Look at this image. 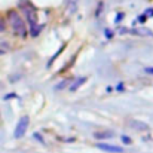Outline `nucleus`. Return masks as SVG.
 <instances>
[{"label":"nucleus","mask_w":153,"mask_h":153,"mask_svg":"<svg viewBox=\"0 0 153 153\" xmlns=\"http://www.w3.org/2000/svg\"><path fill=\"white\" fill-rule=\"evenodd\" d=\"M97 147L100 150H104V152H108V153H123V147L120 146H114V144H108V143H98Z\"/></svg>","instance_id":"4"},{"label":"nucleus","mask_w":153,"mask_h":153,"mask_svg":"<svg viewBox=\"0 0 153 153\" xmlns=\"http://www.w3.org/2000/svg\"><path fill=\"white\" fill-rule=\"evenodd\" d=\"M62 51H64V46H61V48L58 49V52H56V53H55V55H53V56L51 58V61H49V64H48V65H51L52 62H53V59H55V58H56V56H58V55H59V53H61Z\"/></svg>","instance_id":"12"},{"label":"nucleus","mask_w":153,"mask_h":153,"mask_svg":"<svg viewBox=\"0 0 153 153\" xmlns=\"http://www.w3.org/2000/svg\"><path fill=\"white\" fill-rule=\"evenodd\" d=\"M105 36H107V37H108V39H110V37H111V36H113V34H111V33H110V30H105Z\"/></svg>","instance_id":"18"},{"label":"nucleus","mask_w":153,"mask_h":153,"mask_svg":"<svg viewBox=\"0 0 153 153\" xmlns=\"http://www.w3.org/2000/svg\"><path fill=\"white\" fill-rule=\"evenodd\" d=\"M70 83H71V79H64V80H61L58 85H55V91H62V89H65L67 86H70Z\"/></svg>","instance_id":"9"},{"label":"nucleus","mask_w":153,"mask_h":153,"mask_svg":"<svg viewBox=\"0 0 153 153\" xmlns=\"http://www.w3.org/2000/svg\"><path fill=\"white\" fill-rule=\"evenodd\" d=\"M6 19H3V18H0V33H4L6 31Z\"/></svg>","instance_id":"10"},{"label":"nucleus","mask_w":153,"mask_h":153,"mask_svg":"<svg viewBox=\"0 0 153 153\" xmlns=\"http://www.w3.org/2000/svg\"><path fill=\"white\" fill-rule=\"evenodd\" d=\"M43 27H45L43 24H36V25H33V27L30 28V33H28V34H30L31 37H37V36L40 34V31L43 30Z\"/></svg>","instance_id":"8"},{"label":"nucleus","mask_w":153,"mask_h":153,"mask_svg":"<svg viewBox=\"0 0 153 153\" xmlns=\"http://www.w3.org/2000/svg\"><path fill=\"white\" fill-rule=\"evenodd\" d=\"M120 140H122V143H123V144H132V140H131L128 135H122V137H120Z\"/></svg>","instance_id":"11"},{"label":"nucleus","mask_w":153,"mask_h":153,"mask_svg":"<svg viewBox=\"0 0 153 153\" xmlns=\"http://www.w3.org/2000/svg\"><path fill=\"white\" fill-rule=\"evenodd\" d=\"M28 125H30V117H28V116H22V117L18 120L16 126H15V131H13V138H16V140L22 138V137L25 135L27 129H28Z\"/></svg>","instance_id":"3"},{"label":"nucleus","mask_w":153,"mask_h":153,"mask_svg":"<svg viewBox=\"0 0 153 153\" xmlns=\"http://www.w3.org/2000/svg\"><path fill=\"white\" fill-rule=\"evenodd\" d=\"M113 132L111 131H97L94 132V138L97 140H108V138H113Z\"/></svg>","instance_id":"7"},{"label":"nucleus","mask_w":153,"mask_h":153,"mask_svg":"<svg viewBox=\"0 0 153 153\" xmlns=\"http://www.w3.org/2000/svg\"><path fill=\"white\" fill-rule=\"evenodd\" d=\"M126 123H128L132 129H135V131H149V125H147L146 122L135 120V119H129V120H126Z\"/></svg>","instance_id":"5"},{"label":"nucleus","mask_w":153,"mask_h":153,"mask_svg":"<svg viewBox=\"0 0 153 153\" xmlns=\"http://www.w3.org/2000/svg\"><path fill=\"white\" fill-rule=\"evenodd\" d=\"M6 16H7V22H9L13 34L18 36V37H21V39L27 37L28 30H27V25H25V19L21 16V13L16 9H9L7 13H6Z\"/></svg>","instance_id":"1"},{"label":"nucleus","mask_w":153,"mask_h":153,"mask_svg":"<svg viewBox=\"0 0 153 153\" xmlns=\"http://www.w3.org/2000/svg\"><path fill=\"white\" fill-rule=\"evenodd\" d=\"M85 82H86V77H85V76L74 79V80L70 83V86H68V91H70V92H74V91H77V89H79V88H80V86L85 83Z\"/></svg>","instance_id":"6"},{"label":"nucleus","mask_w":153,"mask_h":153,"mask_svg":"<svg viewBox=\"0 0 153 153\" xmlns=\"http://www.w3.org/2000/svg\"><path fill=\"white\" fill-rule=\"evenodd\" d=\"M146 13H147V15H152V16H153V7H152V9H149Z\"/></svg>","instance_id":"19"},{"label":"nucleus","mask_w":153,"mask_h":153,"mask_svg":"<svg viewBox=\"0 0 153 153\" xmlns=\"http://www.w3.org/2000/svg\"><path fill=\"white\" fill-rule=\"evenodd\" d=\"M122 18H123V13H122V12H119V13L116 15V19H114V21H116V22H120V19H122Z\"/></svg>","instance_id":"13"},{"label":"nucleus","mask_w":153,"mask_h":153,"mask_svg":"<svg viewBox=\"0 0 153 153\" xmlns=\"http://www.w3.org/2000/svg\"><path fill=\"white\" fill-rule=\"evenodd\" d=\"M15 97V94H7V95H4V100H9V98H13Z\"/></svg>","instance_id":"17"},{"label":"nucleus","mask_w":153,"mask_h":153,"mask_svg":"<svg viewBox=\"0 0 153 153\" xmlns=\"http://www.w3.org/2000/svg\"><path fill=\"white\" fill-rule=\"evenodd\" d=\"M116 91H119V92H123V83H119V85L116 86Z\"/></svg>","instance_id":"15"},{"label":"nucleus","mask_w":153,"mask_h":153,"mask_svg":"<svg viewBox=\"0 0 153 153\" xmlns=\"http://www.w3.org/2000/svg\"><path fill=\"white\" fill-rule=\"evenodd\" d=\"M144 70H146V73H150V74H153V67H146Z\"/></svg>","instance_id":"16"},{"label":"nucleus","mask_w":153,"mask_h":153,"mask_svg":"<svg viewBox=\"0 0 153 153\" xmlns=\"http://www.w3.org/2000/svg\"><path fill=\"white\" fill-rule=\"evenodd\" d=\"M19 7L24 12V16H25V19L28 21V24L31 27L36 25V24H39L37 22V15H36V7L33 4H30L27 0H21L19 1Z\"/></svg>","instance_id":"2"},{"label":"nucleus","mask_w":153,"mask_h":153,"mask_svg":"<svg viewBox=\"0 0 153 153\" xmlns=\"http://www.w3.org/2000/svg\"><path fill=\"white\" fill-rule=\"evenodd\" d=\"M137 21H138L140 24H143V22H146V15H141V16H138V18H137Z\"/></svg>","instance_id":"14"}]
</instances>
